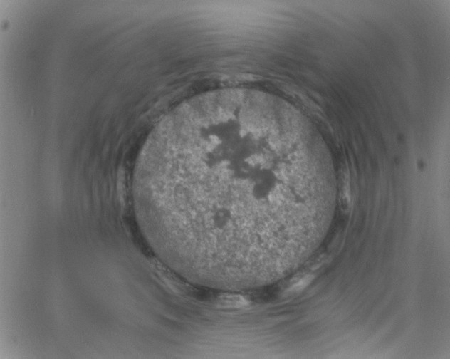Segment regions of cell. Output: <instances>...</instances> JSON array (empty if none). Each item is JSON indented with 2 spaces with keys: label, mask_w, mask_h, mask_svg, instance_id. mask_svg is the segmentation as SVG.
Returning a JSON list of instances; mask_svg holds the SVG:
<instances>
[{
  "label": "cell",
  "mask_w": 450,
  "mask_h": 359,
  "mask_svg": "<svg viewBox=\"0 0 450 359\" xmlns=\"http://www.w3.org/2000/svg\"><path fill=\"white\" fill-rule=\"evenodd\" d=\"M303 128L283 100L248 88L202 93L159 122L133 197L144 236L172 271L231 291L276 279L328 186Z\"/></svg>",
  "instance_id": "obj_1"
},
{
  "label": "cell",
  "mask_w": 450,
  "mask_h": 359,
  "mask_svg": "<svg viewBox=\"0 0 450 359\" xmlns=\"http://www.w3.org/2000/svg\"><path fill=\"white\" fill-rule=\"evenodd\" d=\"M313 276L307 275L297 281L288 290V293H295L304 289L313 280Z\"/></svg>",
  "instance_id": "obj_2"
}]
</instances>
